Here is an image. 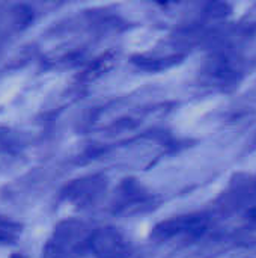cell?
Returning <instances> with one entry per match:
<instances>
[]
</instances>
